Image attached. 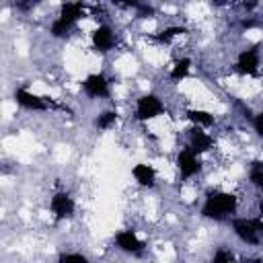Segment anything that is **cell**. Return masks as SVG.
I'll list each match as a JSON object with an SVG mask.
<instances>
[{
  "label": "cell",
  "instance_id": "44dd1931",
  "mask_svg": "<svg viewBox=\"0 0 263 263\" xmlns=\"http://www.w3.org/2000/svg\"><path fill=\"white\" fill-rule=\"evenodd\" d=\"M251 125H253V132H255L259 138H263V111H259V113H255V115L251 117Z\"/></svg>",
  "mask_w": 263,
  "mask_h": 263
},
{
  "label": "cell",
  "instance_id": "ffe728a7",
  "mask_svg": "<svg viewBox=\"0 0 263 263\" xmlns=\"http://www.w3.org/2000/svg\"><path fill=\"white\" fill-rule=\"evenodd\" d=\"M212 263H236V261H234V253H232L230 249L220 247V249L214 251V255H212Z\"/></svg>",
  "mask_w": 263,
  "mask_h": 263
},
{
  "label": "cell",
  "instance_id": "ba28073f",
  "mask_svg": "<svg viewBox=\"0 0 263 263\" xmlns=\"http://www.w3.org/2000/svg\"><path fill=\"white\" fill-rule=\"evenodd\" d=\"M259 66H261V43L240 49L234 60V70L240 76H257Z\"/></svg>",
  "mask_w": 263,
  "mask_h": 263
},
{
  "label": "cell",
  "instance_id": "9a60e30c",
  "mask_svg": "<svg viewBox=\"0 0 263 263\" xmlns=\"http://www.w3.org/2000/svg\"><path fill=\"white\" fill-rule=\"evenodd\" d=\"M183 33H187V29L183 27V25H168V27H164V29H160L158 33H154L152 35V39L156 41V43H171L175 37H179V35H183Z\"/></svg>",
  "mask_w": 263,
  "mask_h": 263
},
{
  "label": "cell",
  "instance_id": "30bf717a",
  "mask_svg": "<svg viewBox=\"0 0 263 263\" xmlns=\"http://www.w3.org/2000/svg\"><path fill=\"white\" fill-rule=\"evenodd\" d=\"M90 47L97 53H109L117 47V33L109 23H101L90 33Z\"/></svg>",
  "mask_w": 263,
  "mask_h": 263
},
{
  "label": "cell",
  "instance_id": "5b68a950",
  "mask_svg": "<svg viewBox=\"0 0 263 263\" xmlns=\"http://www.w3.org/2000/svg\"><path fill=\"white\" fill-rule=\"evenodd\" d=\"M164 103L162 99L156 95V92H144L136 99V105H134V119L138 123H146L150 119H156L164 113Z\"/></svg>",
  "mask_w": 263,
  "mask_h": 263
},
{
  "label": "cell",
  "instance_id": "d6986e66",
  "mask_svg": "<svg viewBox=\"0 0 263 263\" xmlns=\"http://www.w3.org/2000/svg\"><path fill=\"white\" fill-rule=\"evenodd\" d=\"M55 263H92L86 255L82 253H76V251H62L58 257H55Z\"/></svg>",
  "mask_w": 263,
  "mask_h": 263
},
{
  "label": "cell",
  "instance_id": "9c48e42d",
  "mask_svg": "<svg viewBox=\"0 0 263 263\" xmlns=\"http://www.w3.org/2000/svg\"><path fill=\"white\" fill-rule=\"evenodd\" d=\"M49 210H51L55 222H64L76 214V201L66 189H58L49 197Z\"/></svg>",
  "mask_w": 263,
  "mask_h": 263
},
{
  "label": "cell",
  "instance_id": "7c38bea8",
  "mask_svg": "<svg viewBox=\"0 0 263 263\" xmlns=\"http://www.w3.org/2000/svg\"><path fill=\"white\" fill-rule=\"evenodd\" d=\"M187 146L195 152V154H205V152H210L212 148H214V136L212 134H208L203 127H195V125H191L189 129H187Z\"/></svg>",
  "mask_w": 263,
  "mask_h": 263
},
{
  "label": "cell",
  "instance_id": "e0dca14e",
  "mask_svg": "<svg viewBox=\"0 0 263 263\" xmlns=\"http://www.w3.org/2000/svg\"><path fill=\"white\" fill-rule=\"evenodd\" d=\"M115 123H117V111H115V109H105V111H101V113L95 117V127H97L99 132H107V129H111Z\"/></svg>",
  "mask_w": 263,
  "mask_h": 263
},
{
  "label": "cell",
  "instance_id": "ac0fdd59",
  "mask_svg": "<svg viewBox=\"0 0 263 263\" xmlns=\"http://www.w3.org/2000/svg\"><path fill=\"white\" fill-rule=\"evenodd\" d=\"M249 181L263 193V162L261 160H253L249 166Z\"/></svg>",
  "mask_w": 263,
  "mask_h": 263
},
{
  "label": "cell",
  "instance_id": "7402d4cb",
  "mask_svg": "<svg viewBox=\"0 0 263 263\" xmlns=\"http://www.w3.org/2000/svg\"><path fill=\"white\" fill-rule=\"evenodd\" d=\"M259 218H263V199H261V203H259Z\"/></svg>",
  "mask_w": 263,
  "mask_h": 263
},
{
  "label": "cell",
  "instance_id": "2e32d148",
  "mask_svg": "<svg viewBox=\"0 0 263 263\" xmlns=\"http://www.w3.org/2000/svg\"><path fill=\"white\" fill-rule=\"evenodd\" d=\"M189 70H191V60L189 58H179L175 64H173V68H171V82H181V80H185L187 76H189Z\"/></svg>",
  "mask_w": 263,
  "mask_h": 263
},
{
  "label": "cell",
  "instance_id": "52a82bcc",
  "mask_svg": "<svg viewBox=\"0 0 263 263\" xmlns=\"http://www.w3.org/2000/svg\"><path fill=\"white\" fill-rule=\"evenodd\" d=\"M82 92L92 99V101H101V99H111V80L103 74V72H92L86 74L84 80L80 82Z\"/></svg>",
  "mask_w": 263,
  "mask_h": 263
},
{
  "label": "cell",
  "instance_id": "603a6c76",
  "mask_svg": "<svg viewBox=\"0 0 263 263\" xmlns=\"http://www.w3.org/2000/svg\"><path fill=\"white\" fill-rule=\"evenodd\" d=\"M249 263H263V259H251Z\"/></svg>",
  "mask_w": 263,
  "mask_h": 263
},
{
  "label": "cell",
  "instance_id": "277c9868",
  "mask_svg": "<svg viewBox=\"0 0 263 263\" xmlns=\"http://www.w3.org/2000/svg\"><path fill=\"white\" fill-rule=\"evenodd\" d=\"M12 99L14 103L25 109V111H35V113H45V111H51V109H58V105L49 99V97H43V95H37L25 86H18L12 90Z\"/></svg>",
  "mask_w": 263,
  "mask_h": 263
},
{
  "label": "cell",
  "instance_id": "5bb4252c",
  "mask_svg": "<svg viewBox=\"0 0 263 263\" xmlns=\"http://www.w3.org/2000/svg\"><path fill=\"white\" fill-rule=\"evenodd\" d=\"M185 117L191 121V125L203 127V129H208V127H212V125L216 123L214 113H210V111H205V109H187V111H185Z\"/></svg>",
  "mask_w": 263,
  "mask_h": 263
},
{
  "label": "cell",
  "instance_id": "6da1fadb",
  "mask_svg": "<svg viewBox=\"0 0 263 263\" xmlns=\"http://www.w3.org/2000/svg\"><path fill=\"white\" fill-rule=\"evenodd\" d=\"M236 210H238V197L234 193L222 191V189H214V191L205 193L199 214L205 220L224 222V220H232Z\"/></svg>",
  "mask_w": 263,
  "mask_h": 263
},
{
  "label": "cell",
  "instance_id": "8fae6325",
  "mask_svg": "<svg viewBox=\"0 0 263 263\" xmlns=\"http://www.w3.org/2000/svg\"><path fill=\"white\" fill-rule=\"evenodd\" d=\"M113 242H115V247H117L121 253L132 255V257H142L144 251H146V242H144V240L136 234V230H132V228L119 230V232L115 234Z\"/></svg>",
  "mask_w": 263,
  "mask_h": 263
},
{
  "label": "cell",
  "instance_id": "7a4b0ae2",
  "mask_svg": "<svg viewBox=\"0 0 263 263\" xmlns=\"http://www.w3.org/2000/svg\"><path fill=\"white\" fill-rule=\"evenodd\" d=\"M82 16H84V4L82 2H66V4H62L58 16L49 25V35L53 39H66L76 29V25L80 23Z\"/></svg>",
  "mask_w": 263,
  "mask_h": 263
},
{
  "label": "cell",
  "instance_id": "8992f818",
  "mask_svg": "<svg viewBox=\"0 0 263 263\" xmlns=\"http://www.w3.org/2000/svg\"><path fill=\"white\" fill-rule=\"evenodd\" d=\"M175 166H177V171H179L181 181H189V179L197 177V175L201 173V168H203L199 154H195L189 146H183V148L177 150Z\"/></svg>",
  "mask_w": 263,
  "mask_h": 263
},
{
  "label": "cell",
  "instance_id": "4fadbf2b",
  "mask_svg": "<svg viewBox=\"0 0 263 263\" xmlns=\"http://www.w3.org/2000/svg\"><path fill=\"white\" fill-rule=\"evenodd\" d=\"M132 177L134 181L144 187V189H152L156 187V171L152 164H146V162H138L132 166Z\"/></svg>",
  "mask_w": 263,
  "mask_h": 263
},
{
  "label": "cell",
  "instance_id": "3957f363",
  "mask_svg": "<svg viewBox=\"0 0 263 263\" xmlns=\"http://www.w3.org/2000/svg\"><path fill=\"white\" fill-rule=\"evenodd\" d=\"M230 228L234 232V236L249 247H257L263 242V218H232L230 220Z\"/></svg>",
  "mask_w": 263,
  "mask_h": 263
}]
</instances>
